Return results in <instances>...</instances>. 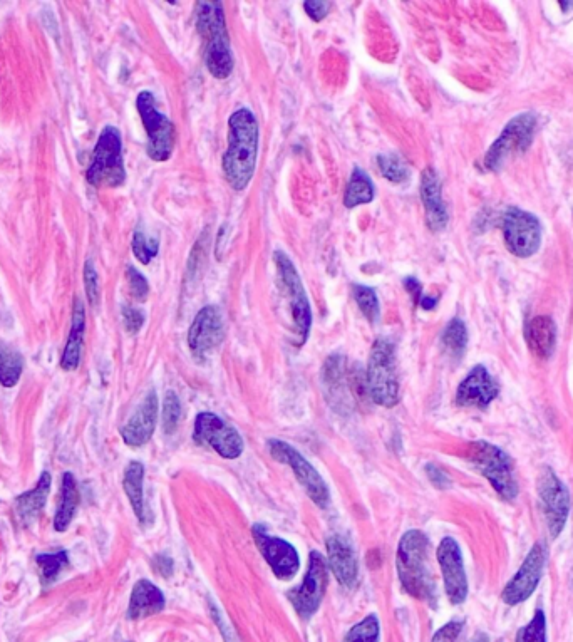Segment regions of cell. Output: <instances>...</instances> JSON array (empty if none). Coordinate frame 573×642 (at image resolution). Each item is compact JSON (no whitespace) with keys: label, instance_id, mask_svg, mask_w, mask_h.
<instances>
[{"label":"cell","instance_id":"obj_42","mask_svg":"<svg viewBox=\"0 0 573 642\" xmlns=\"http://www.w3.org/2000/svg\"><path fill=\"white\" fill-rule=\"evenodd\" d=\"M121 316H123L124 329L130 334H138L145 324V314L135 307L124 306Z\"/></svg>","mask_w":573,"mask_h":642},{"label":"cell","instance_id":"obj_28","mask_svg":"<svg viewBox=\"0 0 573 642\" xmlns=\"http://www.w3.org/2000/svg\"><path fill=\"white\" fill-rule=\"evenodd\" d=\"M143 480H145V466L140 461H131L126 472H124L123 488L126 497L130 500L133 512L141 523L148 522L146 518L145 507V490H143Z\"/></svg>","mask_w":573,"mask_h":642},{"label":"cell","instance_id":"obj_45","mask_svg":"<svg viewBox=\"0 0 573 642\" xmlns=\"http://www.w3.org/2000/svg\"><path fill=\"white\" fill-rule=\"evenodd\" d=\"M426 475H428V478L431 480L434 487L439 488V490L451 487L450 477H448L441 468H438V466H426Z\"/></svg>","mask_w":573,"mask_h":642},{"label":"cell","instance_id":"obj_40","mask_svg":"<svg viewBox=\"0 0 573 642\" xmlns=\"http://www.w3.org/2000/svg\"><path fill=\"white\" fill-rule=\"evenodd\" d=\"M84 289H86L89 304L98 307L99 301H101V289H99V275L93 260H86V264H84Z\"/></svg>","mask_w":573,"mask_h":642},{"label":"cell","instance_id":"obj_17","mask_svg":"<svg viewBox=\"0 0 573 642\" xmlns=\"http://www.w3.org/2000/svg\"><path fill=\"white\" fill-rule=\"evenodd\" d=\"M252 535L260 554L264 555L265 562L269 564L275 577L279 580L294 579L300 569L299 554L294 545L267 534L262 525H255Z\"/></svg>","mask_w":573,"mask_h":642},{"label":"cell","instance_id":"obj_3","mask_svg":"<svg viewBox=\"0 0 573 642\" xmlns=\"http://www.w3.org/2000/svg\"><path fill=\"white\" fill-rule=\"evenodd\" d=\"M197 29L205 42V63L208 71L213 78L227 79L233 71V56L222 2H198Z\"/></svg>","mask_w":573,"mask_h":642},{"label":"cell","instance_id":"obj_27","mask_svg":"<svg viewBox=\"0 0 573 642\" xmlns=\"http://www.w3.org/2000/svg\"><path fill=\"white\" fill-rule=\"evenodd\" d=\"M81 503L79 495L78 482L73 473H64L62 475L61 495L57 503L56 517H54V530L56 532H66L69 525L73 522L76 510Z\"/></svg>","mask_w":573,"mask_h":642},{"label":"cell","instance_id":"obj_25","mask_svg":"<svg viewBox=\"0 0 573 642\" xmlns=\"http://www.w3.org/2000/svg\"><path fill=\"white\" fill-rule=\"evenodd\" d=\"M528 346L540 359H548L557 344V326L552 317L538 316L527 327Z\"/></svg>","mask_w":573,"mask_h":642},{"label":"cell","instance_id":"obj_38","mask_svg":"<svg viewBox=\"0 0 573 642\" xmlns=\"http://www.w3.org/2000/svg\"><path fill=\"white\" fill-rule=\"evenodd\" d=\"M158 250H160V242L150 239L143 232V228H136L135 235H133V252H135L136 259L140 260L141 264L148 265L158 255Z\"/></svg>","mask_w":573,"mask_h":642},{"label":"cell","instance_id":"obj_24","mask_svg":"<svg viewBox=\"0 0 573 642\" xmlns=\"http://www.w3.org/2000/svg\"><path fill=\"white\" fill-rule=\"evenodd\" d=\"M84 332H86V309H84L83 301L76 297L71 332H69L68 342H66L61 358V368L64 371H76L79 368L84 346Z\"/></svg>","mask_w":573,"mask_h":642},{"label":"cell","instance_id":"obj_21","mask_svg":"<svg viewBox=\"0 0 573 642\" xmlns=\"http://www.w3.org/2000/svg\"><path fill=\"white\" fill-rule=\"evenodd\" d=\"M156 421H158V394L155 389H151L135 415L131 416L130 421L121 428V438L126 445L140 448L151 440V436L155 433Z\"/></svg>","mask_w":573,"mask_h":642},{"label":"cell","instance_id":"obj_6","mask_svg":"<svg viewBox=\"0 0 573 642\" xmlns=\"http://www.w3.org/2000/svg\"><path fill=\"white\" fill-rule=\"evenodd\" d=\"M86 180L96 188H116L126 180L123 161V140L118 128L106 126L94 146L93 160L86 171Z\"/></svg>","mask_w":573,"mask_h":642},{"label":"cell","instance_id":"obj_46","mask_svg":"<svg viewBox=\"0 0 573 642\" xmlns=\"http://www.w3.org/2000/svg\"><path fill=\"white\" fill-rule=\"evenodd\" d=\"M153 569L161 577H171L173 575V560L166 555H156L153 560Z\"/></svg>","mask_w":573,"mask_h":642},{"label":"cell","instance_id":"obj_37","mask_svg":"<svg viewBox=\"0 0 573 642\" xmlns=\"http://www.w3.org/2000/svg\"><path fill=\"white\" fill-rule=\"evenodd\" d=\"M377 166L382 177L391 183H404L409 178V170L403 160L394 155H382L377 158Z\"/></svg>","mask_w":573,"mask_h":642},{"label":"cell","instance_id":"obj_14","mask_svg":"<svg viewBox=\"0 0 573 642\" xmlns=\"http://www.w3.org/2000/svg\"><path fill=\"white\" fill-rule=\"evenodd\" d=\"M538 493L542 502L543 515L547 520L548 532L553 539L562 534L570 512V495L562 480L552 468L545 466L538 477Z\"/></svg>","mask_w":573,"mask_h":642},{"label":"cell","instance_id":"obj_18","mask_svg":"<svg viewBox=\"0 0 573 642\" xmlns=\"http://www.w3.org/2000/svg\"><path fill=\"white\" fill-rule=\"evenodd\" d=\"M225 336L222 312L218 307H203L188 331V347L193 358L205 361L220 346Z\"/></svg>","mask_w":573,"mask_h":642},{"label":"cell","instance_id":"obj_48","mask_svg":"<svg viewBox=\"0 0 573 642\" xmlns=\"http://www.w3.org/2000/svg\"><path fill=\"white\" fill-rule=\"evenodd\" d=\"M419 306L423 307V309H426V311H431L434 306H436V299H431V297H424L421 299V302H419Z\"/></svg>","mask_w":573,"mask_h":642},{"label":"cell","instance_id":"obj_13","mask_svg":"<svg viewBox=\"0 0 573 642\" xmlns=\"http://www.w3.org/2000/svg\"><path fill=\"white\" fill-rule=\"evenodd\" d=\"M503 235L508 250L517 257H532L542 244V225L532 213L508 208L503 215Z\"/></svg>","mask_w":573,"mask_h":642},{"label":"cell","instance_id":"obj_39","mask_svg":"<svg viewBox=\"0 0 573 642\" xmlns=\"http://www.w3.org/2000/svg\"><path fill=\"white\" fill-rule=\"evenodd\" d=\"M181 406L180 399L173 391H168L165 394V401H163V431L166 435H173L178 423H180Z\"/></svg>","mask_w":573,"mask_h":642},{"label":"cell","instance_id":"obj_9","mask_svg":"<svg viewBox=\"0 0 573 642\" xmlns=\"http://www.w3.org/2000/svg\"><path fill=\"white\" fill-rule=\"evenodd\" d=\"M267 448H269L270 455L274 460L290 466V470L294 472L295 478L299 480L300 485L305 488L310 500L319 508H327L329 500H331L329 487L324 482V478L321 477V473L310 465L307 458L295 450L294 446H290L289 443H285L282 440H269Z\"/></svg>","mask_w":573,"mask_h":642},{"label":"cell","instance_id":"obj_7","mask_svg":"<svg viewBox=\"0 0 573 642\" xmlns=\"http://www.w3.org/2000/svg\"><path fill=\"white\" fill-rule=\"evenodd\" d=\"M471 461L503 500L512 502L517 498L518 485L513 477L512 460L505 451L488 441H476L471 446Z\"/></svg>","mask_w":573,"mask_h":642},{"label":"cell","instance_id":"obj_34","mask_svg":"<svg viewBox=\"0 0 573 642\" xmlns=\"http://www.w3.org/2000/svg\"><path fill=\"white\" fill-rule=\"evenodd\" d=\"M379 636H381V622L376 614H369L349 629L344 642H379Z\"/></svg>","mask_w":573,"mask_h":642},{"label":"cell","instance_id":"obj_10","mask_svg":"<svg viewBox=\"0 0 573 642\" xmlns=\"http://www.w3.org/2000/svg\"><path fill=\"white\" fill-rule=\"evenodd\" d=\"M537 125V116L532 113H523L517 118H513L505 126L500 138L491 145L490 150L486 153V168L491 171L500 170L501 165L508 158L525 153L532 145Z\"/></svg>","mask_w":573,"mask_h":642},{"label":"cell","instance_id":"obj_11","mask_svg":"<svg viewBox=\"0 0 573 642\" xmlns=\"http://www.w3.org/2000/svg\"><path fill=\"white\" fill-rule=\"evenodd\" d=\"M327 584L329 567L326 559L319 552H310L309 569L305 572L302 586L295 587L287 594L300 619L307 621L321 607L322 599L326 596Z\"/></svg>","mask_w":573,"mask_h":642},{"label":"cell","instance_id":"obj_15","mask_svg":"<svg viewBox=\"0 0 573 642\" xmlns=\"http://www.w3.org/2000/svg\"><path fill=\"white\" fill-rule=\"evenodd\" d=\"M545 564H547L545 545H533L520 570L503 589L501 601L505 602L506 606H518V604L528 601L533 596V592L537 591Z\"/></svg>","mask_w":573,"mask_h":642},{"label":"cell","instance_id":"obj_12","mask_svg":"<svg viewBox=\"0 0 573 642\" xmlns=\"http://www.w3.org/2000/svg\"><path fill=\"white\" fill-rule=\"evenodd\" d=\"M193 440L200 446L217 451L225 460H237L245 448L240 433L215 413H200L197 416Z\"/></svg>","mask_w":573,"mask_h":642},{"label":"cell","instance_id":"obj_29","mask_svg":"<svg viewBox=\"0 0 573 642\" xmlns=\"http://www.w3.org/2000/svg\"><path fill=\"white\" fill-rule=\"evenodd\" d=\"M374 195H376V190H374L371 178L367 177V173H364L361 168H354L351 180L347 183L346 193H344L346 208H356L371 203L374 200Z\"/></svg>","mask_w":573,"mask_h":642},{"label":"cell","instance_id":"obj_49","mask_svg":"<svg viewBox=\"0 0 573 642\" xmlns=\"http://www.w3.org/2000/svg\"><path fill=\"white\" fill-rule=\"evenodd\" d=\"M468 642H490V639H488V636H486L485 632H478V634H475V636L471 637L470 641Z\"/></svg>","mask_w":573,"mask_h":642},{"label":"cell","instance_id":"obj_31","mask_svg":"<svg viewBox=\"0 0 573 642\" xmlns=\"http://www.w3.org/2000/svg\"><path fill=\"white\" fill-rule=\"evenodd\" d=\"M322 379H324V386L331 393L332 398L339 399V396H342L347 389L346 358L341 354H332L324 364Z\"/></svg>","mask_w":573,"mask_h":642},{"label":"cell","instance_id":"obj_16","mask_svg":"<svg viewBox=\"0 0 573 642\" xmlns=\"http://www.w3.org/2000/svg\"><path fill=\"white\" fill-rule=\"evenodd\" d=\"M436 557L443 574L446 596L453 606H460L468 597V577H466L460 545L453 537H444L439 544Z\"/></svg>","mask_w":573,"mask_h":642},{"label":"cell","instance_id":"obj_19","mask_svg":"<svg viewBox=\"0 0 573 642\" xmlns=\"http://www.w3.org/2000/svg\"><path fill=\"white\" fill-rule=\"evenodd\" d=\"M327 567L336 575L337 582L346 589H354L359 580L356 552L349 540L342 535H331L326 540Z\"/></svg>","mask_w":573,"mask_h":642},{"label":"cell","instance_id":"obj_26","mask_svg":"<svg viewBox=\"0 0 573 642\" xmlns=\"http://www.w3.org/2000/svg\"><path fill=\"white\" fill-rule=\"evenodd\" d=\"M51 482L52 478L49 472H44L31 492L22 493L16 498V512L21 518V522H34L41 515L42 508L46 507L47 497L51 492Z\"/></svg>","mask_w":573,"mask_h":642},{"label":"cell","instance_id":"obj_44","mask_svg":"<svg viewBox=\"0 0 573 642\" xmlns=\"http://www.w3.org/2000/svg\"><path fill=\"white\" fill-rule=\"evenodd\" d=\"M331 2H322V0H312V2H304V9L307 16L314 22H321L326 19L331 9Z\"/></svg>","mask_w":573,"mask_h":642},{"label":"cell","instance_id":"obj_35","mask_svg":"<svg viewBox=\"0 0 573 642\" xmlns=\"http://www.w3.org/2000/svg\"><path fill=\"white\" fill-rule=\"evenodd\" d=\"M354 292V299H356L357 306L361 309L362 314L366 316L367 321L376 324L381 317V306H379V299L376 296V290L367 285L356 284L352 287Z\"/></svg>","mask_w":573,"mask_h":642},{"label":"cell","instance_id":"obj_47","mask_svg":"<svg viewBox=\"0 0 573 642\" xmlns=\"http://www.w3.org/2000/svg\"><path fill=\"white\" fill-rule=\"evenodd\" d=\"M404 287L408 289L409 294L416 299V302H421V299H423V287L419 284V280L414 279V277H406L404 279Z\"/></svg>","mask_w":573,"mask_h":642},{"label":"cell","instance_id":"obj_41","mask_svg":"<svg viewBox=\"0 0 573 642\" xmlns=\"http://www.w3.org/2000/svg\"><path fill=\"white\" fill-rule=\"evenodd\" d=\"M126 279L130 285L131 296L135 297L136 301L145 302L150 294V285L145 275L141 274L140 270H136L133 265H128Z\"/></svg>","mask_w":573,"mask_h":642},{"label":"cell","instance_id":"obj_22","mask_svg":"<svg viewBox=\"0 0 573 642\" xmlns=\"http://www.w3.org/2000/svg\"><path fill=\"white\" fill-rule=\"evenodd\" d=\"M421 200L426 210V223L433 232L448 225V210L441 195V182L433 168H426L421 175Z\"/></svg>","mask_w":573,"mask_h":642},{"label":"cell","instance_id":"obj_4","mask_svg":"<svg viewBox=\"0 0 573 642\" xmlns=\"http://www.w3.org/2000/svg\"><path fill=\"white\" fill-rule=\"evenodd\" d=\"M274 262L277 267V287L282 296V306L289 309L295 344L304 346L312 327V311H310L309 299L305 294L302 279L295 269L294 262L284 252H275Z\"/></svg>","mask_w":573,"mask_h":642},{"label":"cell","instance_id":"obj_1","mask_svg":"<svg viewBox=\"0 0 573 642\" xmlns=\"http://www.w3.org/2000/svg\"><path fill=\"white\" fill-rule=\"evenodd\" d=\"M260 128L255 114L240 108L228 120V148L223 155V173L228 185L242 192L252 182L259 160Z\"/></svg>","mask_w":573,"mask_h":642},{"label":"cell","instance_id":"obj_43","mask_svg":"<svg viewBox=\"0 0 573 642\" xmlns=\"http://www.w3.org/2000/svg\"><path fill=\"white\" fill-rule=\"evenodd\" d=\"M461 629H463V622H448L434 634L433 642H455L461 634Z\"/></svg>","mask_w":573,"mask_h":642},{"label":"cell","instance_id":"obj_20","mask_svg":"<svg viewBox=\"0 0 573 642\" xmlns=\"http://www.w3.org/2000/svg\"><path fill=\"white\" fill-rule=\"evenodd\" d=\"M498 396V386L485 366H475L456 393V404L463 408L485 410Z\"/></svg>","mask_w":573,"mask_h":642},{"label":"cell","instance_id":"obj_23","mask_svg":"<svg viewBox=\"0 0 573 642\" xmlns=\"http://www.w3.org/2000/svg\"><path fill=\"white\" fill-rule=\"evenodd\" d=\"M165 604V594L161 589H158L150 580H138L131 592L128 619L140 621L146 617L156 616L165 609Z\"/></svg>","mask_w":573,"mask_h":642},{"label":"cell","instance_id":"obj_2","mask_svg":"<svg viewBox=\"0 0 573 642\" xmlns=\"http://www.w3.org/2000/svg\"><path fill=\"white\" fill-rule=\"evenodd\" d=\"M429 540L421 530H409L399 540L398 567L399 580L404 591L418 601L428 602L436 607L438 594L431 570H429Z\"/></svg>","mask_w":573,"mask_h":642},{"label":"cell","instance_id":"obj_36","mask_svg":"<svg viewBox=\"0 0 573 642\" xmlns=\"http://www.w3.org/2000/svg\"><path fill=\"white\" fill-rule=\"evenodd\" d=\"M515 642H547V617L542 609H538L532 621L517 632Z\"/></svg>","mask_w":573,"mask_h":642},{"label":"cell","instance_id":"obj_30","mask_svg":"<svg viewBox=\"0 0 573 642\" xmlns=\"http://www.w3.org/2000/svg\"><path fill=\"white\" fill-rule=\"evenodd\" d=\"M24 371V358L16 347L0 341V384L4 388H14Z\"/></svg>","mask_w":573,"mask_h":642},{"label":"cell","instance_id":"obj_32","mask_svg":"<svg viewBox=\"0 0 573 642\" xmlns=\"http://www.w3.org/2000/svg\"><path fill=\"white\" fill-rule=\"evenodd\" d=\"M441 342L450 356L456 359L461 358L465 353L466 346H468V331H466L465 322L461 319H453L444 329Z\"/></svg>","mask_w":573,"mask_h":642},{"label":"cell","instance_id":"obj_33","mask_svg":"<svg viewBox=\"0 0 573 642\" xmlns=\"http://www.w3.org/2000/svg\"><path fill=\"white\" fill-rule=\"evenodd\" d=\"M36 562L41 567V584L42 587L51 586L52 582L59 577L62 569L68 565L69 555L66 550L56 552V554L37 555Z\"/></svg>","mask_w":573,"mask_h":642},{"label":"cell","instance_id":"obj_5","mask_svg":"<svg viewBox=\"0 0 573 642\" xmlns=\"http://www.w3.org/2000/svg\"><path fill=\"white\" fill-rule=\"evenodd\" d=\"M366 391L372 403L382 408H393L399 403V376L396 347L381 337L374 342L367 363Z\"/></svg>","mask_w":573,"mask_h":642},{"label":"cell","instance_id":"obj_8","mask_svg":"<svg viewBox=\"0 0 573 642\" xmlns=\"http://www.w3.org/2000/svg\"><path fill=\"white\" fill-rule=\"evenodd\" d=\"M136 108L148 135L146 151L153 161L170 160L175 148V126L170 118L156 108V99L150 91H141L136 98Z\"/></svg>","mask_w":573,"mask_h":642}]
</instances>
